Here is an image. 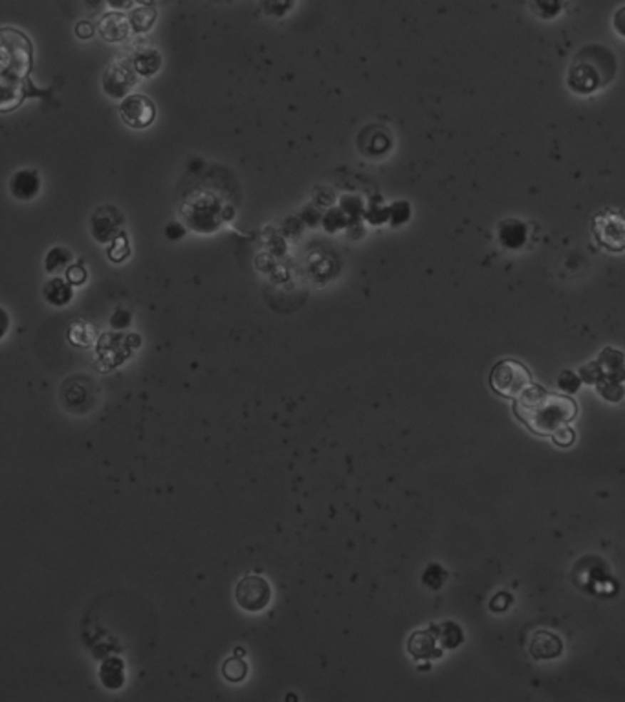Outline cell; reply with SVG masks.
I'll return each instance as SVG.
<instances>
[{
	"instance_id": "cell-1",
	"label": "cell",
	"mask_w": 625,
	"mask_h": 702,
	"mask_svg": "<svg viewBox=\"0 0 625 702\" xmlns=\"http://www.w3.org/2000/svg\"><path fill=\"white\" fill-rule=\"evenodd\" d=\"M514 413L532 433L539 437H550L556 429L576 418L578 406L570 396L530 386L514 398Z\"/></svg>"
},
{
	"instance_id": "cell-2",
	"label": "cell",
	"mask_w": 625,
	"mask_h": 702,
	"mask_svg": "<svg viewBox=\"0 0 625 702\" xmlns=\"http://www.w3.org/2000/svg\"><path fill=\"white\" fill-rule=\"evenodd\" d=\"M33 48L22 31L14 28L0 30V73L26 78L31 70Z\"/></svg>"
},
{
	"instance_id": "cell-3",
	"label": "cell",
	"mask_w": 625,
	"mask_h": 702,
	"mask_svg": "<svg viewBox=\"0 0 625 702\" xmlns=\"http://www.w3.org/2000/svg\"><path fill=\"white\" fill-rule=\"evenodd\" d=\"M490 386L505 398H515L532 386V374L527 367L515 360H502L490 374Z\"/></svg>"
},
{
	"instance_id": "cell-4",
	"label": "cell",
	"mask_w": 625,
	"mask_h": 702,
	"mask_svg": "<svg viewBox=\"0 0 625 702\" xmlns=\"http://www.w3.org/2000/svg\"><path fill=\"white\" fill-rule=\"evenodd\" d=\"M612 73H614V59L594 68L589 59L585 61L582 56H578L570 70V85L576 88V92H592L598 86L611 81Z\"/></svg>"
},
{
	"instance_id": "cell-5",
	"label": "cell",
	"mask_w": 625,
	"mask_h": 702,
	"mask_svg": "<svg viewBox=\"0 0 625 702\" xmlns=\"http://www.w3.org/2000/svg\"><path fill=\"white\" fill-rule=\"evenodd\" d=\"M101 85L108 98L123 99L133 94V88L138 85V73L129 61H112L105 70Z\"/></svg>"
},
{
	"instance_id": "cell-6",
	"label": "cell",
	"mask_w": 625,
	"mask_h": 702,
	"mask_svg": "<svg viewBox=\"0 0 625 702\" xmlns=\"http://www.w3.org/2000/svg\"><path fill=\"white\" fill-rule=\"evenodd\" d=\"M120 116L130 129H147L156 120V105L153 99L143 94H129L121 99Z\"/></svg>"
},
{
	"instance_id": "cell-7",
	"label": "cell",
	"mask_w": 625,
	"mask_h": 702,
	"mask_svg": "<svg viewBox=\"0 0 625 702\" xmlns=\"http://www.w3.org/2000/svg\"><path fill=\"white\" fill-rule=\"evenodd\" d=\"M237 604L244 611L257 612L270 604L272 589L270 583L261 576H246L239 582L235 589Z\"/></svg>"
},
{
	"instance_id": "cell-8",
	"label": "cell",
	"mask_w": 625,
	"mask_h": 702,
	"mask_svg": "<svg viewBox=\"0 0 625 702\" xmlns=\"http://www.w3.org/2000/svg\"><path fill=\"white\" fill-rule=\"evenodd\" d=\"M123 213L114 206H99L91 215V235L99 244H110L123 232Z\"/></svg>"
},
{
	"instance_id": "cell-9",
	"label": "cell",
	"mask_w": 625,
	"mask_h": 702,
	"mask_svg": "<svg viewBox=\"0 0 625 702\" xmlns=\"http://www.w3.org/2000/svg\"><path fill=\"white\" fill-rule=\"evenodd\" d=\"M41 175L35 169H21L15 172L9 180V191L11 197L22 202L33 200L41 193Z\"/></svg>"
},
{
	"instance_id": "cell-10",
	"label": "cell",
	"mask_w": 625,
	"mask_h": 702,
	"mask_svg": "<svg viewBox=\"0 0 625 702\" xmlns=\"http://www.w3.org/2000/svg\"><path fill=\"white\" fill-rule=\"evenodd\" d=\"M98 33L101 35V39H105L107 43H121L129 37L130 28H129V21H127V15H123L121 11H110V14H105L103 17L99 19L98 22Z\"/></svg>"
},
{
	"instance_id": "cell-11",
	"label": "cell",
	"mask_w": 625,
	"mask_h": 702,
	"mask_svg": "<svg viewBox=\"0 0 625 702\" xmlns=\"http://www.w3.org/2000/svg\"><path fill=\"white\" fill-rule=\"evenodd\" d=\"M19 76H6L0 73V112H9L17 108L26 96V86L22 85Z\"/></svg>"
},
{
	"instance_id": "cell-12",
	"label": "cell",
	"mask_w": 625,
	"mask_h": 702,
	"mask_svg": "<svg viewBox=\"0 0 625 702\" xmlns=\"http://www.w3.org/2000/svg\"><path fill=\"white\" fill-rule=\"evenodd\" d=\"M130 65H133L134 72L138 73V78H153L162 70L163 56L153 46L138 48Z\"/></svg>"
},
{
	"instance_id": "cell-13",
	"label": "cell",
	"mask_w": 625,
	"mask_h": 702,
	"mask_svg": "<svg viewBox=\"0 0 625 702\" xmlns=\"http://www.w3.org/2000/svg\"><path fill=\"white\" fill-rule=\"evenodd\" d=\"M561 649H563V644H561V640L554 633L537 631L534 634V638H532L530 655L537 660L554 659V656L561 655Z\"/></svg>"
},
{
	"instance_id": "cell-14",
	"label": "cell",
	"mask_w": 625,
	"mask_h": 702,
	"mask_svg": "<svg viewBox=\"0 0 625 702\" xmlns=\"http://www.w3.org/2000/svg\"><path fill=\"white\" fill-rule=\"evenodd\" d=\"M43 296L53 306H66L73 299V287L63 277H52L44 284Z\"/></svg>"
},
{
	"instance_id": "cell-15",
	"label": "cell",
	"mask_w": 625,
	"mask_h": 702,
	"mask_svg": "<svg viewBox=\"0 0 625 702\" xmlns=\"http://www.w3.org/2000/svg\"><path fill=\"white\" fill-rule=\"evenodd\" d=\"M435 647H437V636L429 631H416L409 638V653L415 659H435L440 655V651Z\"/></svg>"
},
{
	"instance_id": "cell-16",
	"label": "cell",
	"mask_w": 625,
	"mask_h": 702,
	"mask_svg": "<svg viewBox=\"0 0 625 702\" xmlns=\"http://www.w3.org/2000/svg\"><path fill=\"white\" fill-rule=\"evenodd\" d=\"M156 19H158V11L153 6H140V8L130 9L129 17V28L134 33H145L150 28L155 26Z\"/></svg>"
},
{
	"instance_id": "cell-17",
	"label": "cell",
	"mask_w": 625,
	"mask_h": 702,
	"mask_svg": "<svg viewBox=\"0 0 625 702\" xmlns=\"http://www.w3.org/2000/svg\"><path fill=\"white\" fill-rule=\"evenodd\" d=\"M72 261H73V255L68 248H65V246H56V248L50 249V252L46 253V257H44V270H46V274L50 275H57L63 270H66Z\"/></svg>"
},
{
	"instance_id": "cell-18",
	"label": "cell",
	"mask_w": 625,
	"mask_h": 702,
	"mask_svg": "<svg viewBox=\"0 0 625 702\" xmlns=\"http://www.w3.org/2000/svg\"><path fill=\"white\" fill-rule=\"evenodd\" d=\"M99 676H101V682H103L108 689H120L125 682L123 662L118 659L107 660V662L101 666V669H99Z\"/></svg>"
},
{
	"instance_id": "cell-19",
	"label": "cell",
	"mask_w": 625,
	"mask_h": 702,
	"mask_svg": "<svg viewBox=\"0 0 625 702\" xmlns=\"http://www.w3.org/2000/svg\"><path fill=\"white\" fill-rule=\"evenodd\" d=\"M499 237H501L502 244L508 246V248H519L527 240V229L517 220H506V222L501 224Z\"/></svg>"
},
{
	"instance_id": "cell-20",
	"label": "cell",
	"mask_w": 625,
	"mask_h": 702,
	"mask_svg": "<svg viewBox=\"0 0 625 702\" xmlns=\"http://www.w3.org/2000/svg\"><path fill=\"white\" fill-rule=\"evenodd\" d=\"M68 341L79 349H88L95 341V332L88 323L76 321L68 329Z\"/></svg>"
},
{
	"instance_id": "cell-21",
	"label": "cell",
	"mask_w": 625,
	"mask_h": 702,
	"mask_svg": "<svg viewBox=\"0 0 625 702\" xmlns=\"http://www.w3.org/2000/svg\"><path fill=\"white\" fill-rule=\"evenodd\" d=\"M107 255L114 264H120V262L127 261V259L130 257V244L127 235H125V232H120L116 239L112 240L110 246H108Z\"/></svg>"
},
{
	"instance_id": "cell-22",
	"label": "cell",
	"mask_w": 625,
	"mask_h": 702,
	"mask_svg": "<svg viewBox=\"0 0 625 702\" xmlns=\"http://www.w3.org/2000/svg\"><path fill=\"white\" fill-rule=\"evenodd\" d=\"M222 673L226 676V681L229 682L244 681L246 675H248V664L242 659H239V656H233V659H227L224 662Z\"/></svg>"
},
{
	"instance_id": "cell-23",
	"label": "cell",
	"mask_w": 625,
	"mask_h": 702,
	"mask_svg": "<svg viewBox=\"0 0 625 702\" xmlns=\"http://www.w3.org/2000/svg\"><path fill=\"white\" fill-rule=\"evenodd\" d=\"M435 631H437V638L444 647L453 649V647H457L458 644L463 642V633H460V629L455 624H442Z\"/></svg>"
},
{
	"instance_id": "cell-24",
	"label": "cell",
	"mask_w": 625,
	"mask_h": 702,
	"mask_svg": "<svg viewBox=\"0 0 625 702\" xmlns=\"http://www.w3.org/2000/svg\"><path fill=\"white\" fill-rule=\"evenodd\" d=\"M65 279L72 287H81V284H85L88 281V272H86L83 262H73V264H70L66 268Z\"/></svg>"
},
{
	"instance_id": "cell-25",
	"label": "cell",
	"mask_w": 625,
	"mask_h": 702,
	"mask_svg": "<svg viewBox=\"0 0 625 702\" xmlns=\"http://www.w3.org/2000/svg\"><path fill=\"white\" fill-rule=\"evenodd\" d=\"M550 437H552V440L556 442L557 445H561V448H569V445H572L574 440H576V433H574L569 425H561V428L556 429Z\"/></svg>"
},
{
	"instance_id": "cell-26",
	"label": "cell",
	"mask_w": 625,
	"mask_h": 702,
	"mask_svg": "<svg viewBox=\"0 0 625 702\" xmlns=\"http://www.w3.org/2000/svg\"><path fill=\"white\" fill-rule=\"evenodd\" d=\"M130 321H133V314H130L129 310H123V309L116 310L110 317V325L116 330L127 329V326L130 325Z\"/></svg>"
},
{
	"instance_id": "cell-27",
	"label": "cell",
	"mask_w": 625,
	"mask_h": 702,
	"mask_svg": "<svg viewBox=\"0 0 625 702\" xmlns=\"http://www.w3.org/2000/svg\"><path fill=\"white\" fill-rule=\"evenodd\" d=\"M579 374H582V381H587V383H596V381H599L601 380V368L598 367V363H591V365H587L585 368H582L579 371Z\"/></svg>"
},
{
	"instance_id": "cell-28",
	"label": "cell",
	"mask_w": 625,
	"mask_h": 702,
	"mask_svg": "<svg viewBox=\"0 0 625 702\" xmlns=\"http://www.w3.org/2000/svg\"><path fill=\"white\" fill-rule=\"evenodd\" d=\"M579 383H582V380H578V378L574 376L572 373H563L559 376V387L563 391H567V393H576L578 391V387H579Z\"/></svg>"
},
{
	"instance_id": "cell-29",
	"label": "cell",
	"mask_w": 625,
	"mask_h": 702,
	"mask_svg": "<svg viewBox=\"0 0 625 702\" xmlns=\"http://www.w3.org/2000/svg\"><path fill=\"white\" fill-rule=\"evenodd\" d=\"M94 33H95V28L91 21H79L78 24H76V35H78L79 39L83 41L91 39V37H94Z\"/></svg>"
},
{
	"instance_id": "cell-30",
	"label": "cell",
	"mask_w": 625,
	"mask_h": 702,
	"mask_svg": "<svg viewBox=\"0 0 625 702\" xmlns=\"http://www.w3.org/2000/svg\"><path fill=\"white\" fill-rule=\"evenodd\" d=\"M163 233H165V237L169 240H180L185 237V227L180 222H169L165 226V229H163Z\"/></svg>"
},
{
	"instance_id": "cell-31",
	"label": "cell",
	"mask_w": 625,
	"mask_h": 702,
	"mask_svg": "<svg viewBox=\"0 0 625 702\" xmlns=\"http://www.w3.org/2000/svg\"><path fill=\"white\" fill-rule=\"evenodd\" d=\"M8 330H9V316L8 312L0 306V339L8 334Z\"/></svg>"
},
{
	"instance_id": "cell-32",
	"label": "cell",
	"mask_w": 625,
	"mask_h": 702,
	"mask_svg": "<svg viewBox=\"0 0 625 702\" xmlns=\"http://www.w3.org/2000/svg\"><path fill=\"white\" fill-rule=\"evenodd\" d=\"M105 2H107V4L114 9H125V8H129L134 0H105Z\"/></svg>"
},
{
	"instance_id": "cell-33",
	"label": "cell",
	"mask_w": 625,
	"mask_h": 702,
	"mask_svg": "<svg viewBox=\"0 0 625 702\" xmlns=\"http://www.w3.org/2000/svg\"><path fill=\"white\" fill-rule=\"evenodd\" d=\"M138 2H140V4H143V6H149L150 0H138Z\"/></svg>"
}]
</instances>
